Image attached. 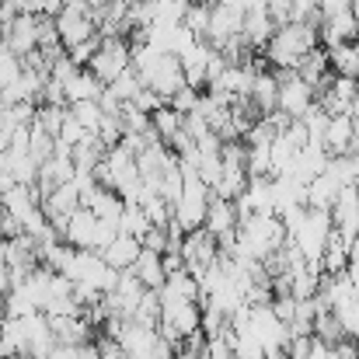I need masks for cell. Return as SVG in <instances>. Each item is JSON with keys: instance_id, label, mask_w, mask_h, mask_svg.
Instances as JSON below:
<instances>
[{"instance_id": "cell-1", "label": "cell", "mask_w": 359, "mask_h": 359, "mask_svg": "<svg viewBox=\"0 0 359 359\" xmlns=\"http://www.w3.org/2000/svg\"><path fill=\"white\" fill-rule=\"evenodd\" d=\"M318 46V25L311 21H290L283 28L272 32V39L265 42V63L272 70H293L311 49Z\"/></svg>"}, {"instance_id": "cell-2", "label": "cell", "mask_w": 359, "mask_h": 359, "mask_svg": "<svg viewBox=\"0 0 359 359\" xmlns=\"http://www.w3.org/2000/svg\"><path fill=\"white\" fill-rule=\"evenodd\" d=\"M332 231H335V224H332V213L328 210H304V217H300V224L290 231V241L297 244V251L304 255V262L307 265H318L321 269V255H325V244L332 238Z\"/></svg>"}, {"instance_id": "cell-3", "label": "cell", "mask_w": 359, "mask_h": 359, "mask_svg": "<svg viewBox=\"0 0 359 359\" xmlns=\"http://www.w3.org/2000/svg\"><path fill=\"white\" fill-rule=\"evenodd\" d=\"M53 25H56V35H60L63 49H70V46H77V42L98 35V28H95V11L84 7L81 0H67V4L53 14Z\"/></svg>"}, {"instance_id": "cell-4", "label": "cell", "mask_w": 359, "mask_h": 359, "mask_svg": "<svg viewBox=\"0 0 359 359\" xmlns=\"http://www.w3.org/2000/svg\"><path fill=\"white\" fill-rule=\"evenodd\" d=\"M276 77H279L276 109H279L283 116H290V119H300V116L318 102V91H314L304 77H297V70H276Z\"/></svg>"}, {"instance_id": "cell-5", "label": "cell", "mask_w": 359, "mask_h": 359, "mask_svg": "<svg viewBox=\"0 0 359 359\" xmlns=\"http://www.w3.org/2000/svg\"><path fill=\"white\" fill-rule=\"evenodd\" d=\"M126 67H129V39H122V35H102V42H98V49H95L88 70H91L102 84H109V81L119 77Z\"/></svg>"}, {"instance_id": "cell-6", "label": "cell", "mask_w": 359, "mask_h": 359, "mask_svg": "<svg viewBox=\"0 0 359 359\" xmlns=\"http://www.w3.org/2000/svg\"><path fill=\"white\" fill-rule=\"evenodd\" d=\"M140 81L150 88V91H157L164 102L185 84V70H182V63H178V56H171V53H161L143 74H140Z\"/></svg>"}, {"instance_id": "cell-7", "label": "cell", "mask_w": 359, "mask_h": 359, "mask_svg": "<svg viewBox=\"0 0 359 359\" xmlns=\"http://www.w3.org/2000/svg\"><path fill=\"white\" fill-rule=\"evenodd\" d=\"M248 332L258 339V346H262L265 353H269V349H283V346L290 342V328H286V321L276 318L272 304L251 307V314H248Z\"/></svg>"}, {"instance_id": "cell-8", "label": "cell", "mask_w": 359, "mask_h": 359, "mask_svg": "<svg viewBox=\"0 0 359 359\" xmlns=\"http://www.w3.org/2000/svg\"><path fill=\"white\" fill-rule=\"evenodd\" d=\"M241 25H244V7L238 0H220L210 7V28H206V42L224 46L231 39H241Z\"/></svg>"}, {"instance_id": "cell-9", "label": "cell", "mask_w": 359, "mask_h": 359, "mask_svg": "<svg viewBox=\"0 0 359 359\" xmlns=\"http://www.w3.org/2000/svg\"><path fill=\"white\" fill-rule=\"evenodd\" d=\"M4 46L21 60L39 49V14H18L11 25H4Z\"/></svg>"}, {"instance_id": "cell-10", "label": "cell", "mask_w": 359, "mask_h": 359, "mask_svg": "<svg viewBox=\"0 0 359 359\" xmlns=\"http://www.w3.org/2000/svg\"><path fill=\"white\" fill-rule=\"evenodd\" d=\"M199 321H203L199 300H171V304H161V325L175 328V332L182 335V342L199 332Z\"/></svg>"}, {"instance_id": "cell-11", "label": "cell", "mask_w": 359, "mask_h": 359, "mask_svg": "<svg viewBox=\"0 0 359 359\" xmlns=\"http://www.w3.org/2000/svg\"><path fill=\"white\" fill-rule=\"evenodd\" d=\"M203 227L213 234V238H234L238 234V206L234 199H224V196H210V206H206V220Z\"/></svg>"}, {"instance_id": "cell-12", "label": "cell", "mask_w": 359, "mask_h": 359, "mask_svg": "<svg viewBox=\"0 0 359 359\" xmlns=\"http://www.w3.org/2000/svg\"><path fill=\"white\" fill-rule=\"evenodd\" d=\"M359 39V21L356 11H346V14H335V18H325L318 25V46L325 49H335L342 42H356Z\"/></svg>"}, {"instance_id": "cell-13", "label": "cell", "mask_w": 359, "mask_h": 359, "mask_svg": "<svg viewBox=\"0 0 359 359\" xmlns=\"http://www.w3.org/2000/svg\"><path fill=\"white\" fill-rule=\"evenodd\" d=\"M234 206H238V220L251 213H272V178H248Z\"/></svg>"}, {"instance_id": "cell-14", "label": "cell", "mask_w": 359, "mask_h": 359, "mask_svg": "<svg viewBox=\"0 0 359 359\" xmlns=\"http://www.w3.org/2000/svg\"><path fill=\"white\" fill-rule=\"evenodd\" d=\"M157 297H161V304H171V300H203V290H199V279L189 269H178V272H168L164 276V283L157 286Z\"/></svg>"}, {"instance_id": "cell-15", "label": "cell", "mask_w": 359, "mask_h": 359, "mask_svg": "<svg viewBox=\"0 0 359 359\" xmlns=\"http://www.w3.org/2000/svg\"><path fill=\"white\" fill-rule=\"evenodd\" d=\"M95 227H98V217L88 206H77L63 224V241L74 248H95Z\"/></svg>"}, {"instance_id": "cell-16", "label": "cell", "mask_w": 359, "mask_h": 359, "mask_svg": "<svg viewBox=\"0 0 359 359\" xmlns=\"http://www.w3.org/2000/svg\"><path fill=\"white\" fill-rule=\"evenodd\" d=\"M293 70H297V77H304V81H307V84H311V88H314L318 95H321V91L328 88V81H332V67H328V49L314 46V49H311V53H307V56H304V60H300V63L293 67Z\"/></svg>"}, {"instance_id": "cell-17", "label": "cell", "mask_w": 359, "mask_h": 359, "mask_svg": "<svg viewBox=\"0 0 359 359\" xmlns=\"http://www.w3.org/2000/svg\"><path fill=\"white\" fill-rule=\"evenodd\" d=\"M325 164H328V150L318 147V143H307V147L297 150V157L290 164V178H297L300 185H307L311 178H318L325 171Z\"/></svg>"}, {"instance_id": "cell-18", "label": "cell", "mask_w": 359, "mask_h": 359, "mask_svg": "<svg viewBox=\"0 0 359 359\" xmlns=\"http://www.w3.org/2000/svg\"><path fill=\"white\" fill-rule=\"evenodd\" d=\"M356 129L359 126L349 112L332 116V119H328V129H325V150H328V154H349V147H353V140H356Z\"/></svg>"}, {"instance_id": "cell-19", "label": "cell", "mask_w": 359, "mask_h": 359, "mask_svg": "<svg viewBox=\"0 0 359 359\" xmlns=\"http://www.w3.org/2000/svg\"><path fill=\"white\" fill-rule=\"evenodd\" d=\"M63 91H67V105H70V102H98L102 91H105V84H102L88 67H77L74 77L63 81Z\"/></svg>"}, {"instance_id": "cell-20", "label": "cell", "mask_w": 359, "mask_h": 359, "mask_svg": "<svg viewBox=\"0 0 359 359\" xmlns=\"http://www.w3.org/2000/svg\"><path fill=\"white\" fill-rule=\"evenodd\" d=\"M272 32H276V25H272V18L265 14V7H262V11H244V25H241L244 46L265 49V42L272 39Z\"/></svg>"}, {"instance_id": "cell-21", "label": "cell", "mask_w": 359, "mask_h": 359, "mask_svg": "<svg viewBox=\"0 0 359 359\" xmlns=\"http://www.w3.org/2000/svg\"><path fill=\"white\" fill-rule=\"evenodd\" d=\"M276 95H279V77H276V70H272V74H269V70L255 74L248 98H251V105L258 109V116H269V112H276Z\"/></svg>"}, {"instance_id": "cell-22", "label": "cell", "mask_w": 359, "mask_h": 359, "mask_svg": "<svg viewBox=\"0 0 359 359\" xmlns=\"http://www.w3.org/2000/svg\"><path fill=\"white\" fill-rule=\"evenodd\" d=\"M147 290H157L161 283H164V265H161V255L157 251H150V248H140V255H136V262H133V269H129Z\"/></svg>"}, {"instance_id": "cell-23", "label": "cell", "mask_w": 359, "mask_h": 359, "mask_svg": "<svg viewBox=\"0 0 359 359\" xmlns=\"http://www.w3.org/2000/svg\"><path fill=\"white\" fill-rule=\"evenodd\" d=\"M140 241L136 238H129V234H116V241L109 244V248H102L98 255L116 269V272H122V269H133V262H136V255H140Z\"/></svg>"}, {"instance_id": "cell-24", "label": "cell", "mask_w": 359, "mask_h": 359, "mask_svg": "<svg viewBox=\"0 0 359 359\" xmlns=\"http://www.w3.org/2000/svg\"><path fill=\"white\" fill-rule=\"evenodd\" d=\"M339 192H342V185H339L328 171H321L318 178L307 182V206H311V210H332V203H335Z\"/></svg>"}, {"instance_id": "cell-25", "label": "cell", "mask_w": 359, "mask_h": 359, "mask_svg": "<svg viewBox=\"0 0 359 359\" xmlns=\"http://www.w3.org/2000/svg\"><path fill=\"white\" fill-rule=\"evenodd\" d=\"M328 67H332V74L356 77L359 81V39L356 42H342V46L328 49Z\"/></svg>"}, {"instance_id": "cell-26", "label": "cell", "mask_w": 359, "mask_h": 359, "mask_svg": "<svg viewBox=\"0 0 359 359\" xmlns=\"http://www.w3.org/2000/svg\"><path fill=\"white\" fill-rule=\"evenodd\" d=\"M325 171H328V175H332L342 189L359 185V157H356V154H328Z\"/></svg>"}, {"instance_id": "cell-27", "label": "cell", "mask_w": 359, "mask_h": 359, "mask_svg": "<svg viewBox=\"0 0 359 359\" xmlns=\"http://www.w3.org/2000/svg\"><path fill=\"white\" fill-rule=\"evenodd\" d=\"M140 88H143L140 74H136L133 67H126L116 81H109V84H105V95H109V98H116L119 105H126V102H133V98H136V91H140Z\"/></svg>"}, {"instance_id": "cell-28", "label": "cell", "mask_w": 359, "mask_h": 359, "mask_svg": "<svg viewBox=\"0 0 359 359\" xmlns=\"http://www.w3.org/2000/svg\"><path fill=\"white\" fill-rule=\"evenodd\" d=\"M182 122H185V116L175 112L171 105H161L157 112H150V129H154V136H157L161 143H168V140L182 129Z\"/></svg>"}, {"instance_id": "cell-29", "label": "cell", "mask_w": 359, "mask_h": 359, "mask_svg": "<svg viewBox=\"0 0 359 359\" xmlns=\"http://www.w3.org/2000/svg\"><path fill=\"white\" fill-rule=\"evenodd\" d=\"M332 314H335V321H339L342 335H346L349 342H356L359 346V297L346 300V304H339V307H332Z\"/></svg>"}, {"instance_id": "cell-30", "label": "cell", "mask_w": 359, "mask_h": 359, "mask_svg": "<svg viewBox=\"0 0 359 359\" xmlns=\"http://www.w3.org/2000/svg\"><path fill=\"white\" fill-rule=\"evenodd\" d=\"M129 321L147 325V328H157L161 325V297H157V290H143V297H140V304H136V311H133Z\"/></svg>"}, {"instance_id": "cell-31", "label": "cell", "mask_w": 359, "mask_h": 359, "mask_svg": "<svg viewBox=\"0 0 359 359\" xmlns=\"http://www.w3.org/2000/svg\"><path fill=\"white\" fill-rule=\"evenodd\" d=\"M154 224L147 220V213L140 210V206H133V203H126L122 206V217H119V234H129V238H143L147 231H150Z\"/></svg>"}, {"instance_id": "cell-32", "label": "cell", "mask_w": 359, "mask_h": 359, "mask_svg": "<svg viewBox=\"0 0 359 359\" xmlns=\"http://www.w3.org/2000/svg\"><path fill=\"white\" fill-rule=\"evenodd\" d=\"M328 112L314 102L304 116H300V122H304V129H307V143H318V147H325V129H328Z\"/></svg>"}, {"instance_id": "cell-33", "label": "cell", "mask_w": 359, "mask_h": 359, "mask_svg": "<svg viewBox=\"0 0 359 359\" xmlns=\"http://www.w3.org/2000/svg\"><path fill=\"white\" fill-rule=\"evenodd\" d=\"M53 143H56V136H49L39 122H32L28 126V157L32 161H46V157H53Z\"/></svg>"}, {"instance_id": "cell-34", "label": "cell", "mask_w": 359, "mask_h": 359, "mask_svg": "<svg viewBox=\"0 0 359 359\" xmlns=\"http://www.w3.org/2000/svg\"><path fill=\"white\" fill-rule=\"evenodd\" d=\"M311 335H314L318 342H325V346H335V342L346 339L332 311H318V314H314V332H311Z\"/></svg>"}, {"instance_id": "cell-35", "label": "cell", "mask_w": 359, "mask_h": 359, "mask_svg": "<svg viewBox=\"0 0 359 359\" xmlns=\"http://www.w3.org/2000/svg\"><path fill=\"white\" fill-rule=\"evenodd\" d=\"M67 109H70V116L81 122V126H84L88 133H98V126H102V116H105L102 102H70Z\"/></svg>"}, {"instance_id": "cell-36", "label": "cell", "mask_w": 359, "mask_h": 359, "mask_svg": "<svg viewBox=\"0 0 359 359\" xmlns=\"http://www.w3.org/2000/svg\"><path fill=\"white\" fill-rule=\"evenodd\" d=\"M182 25H185L196 39H206V28H210V7L199 4V0H192L189 11H185V18H182Z\"/></svg>"}, {"instance_id": "cell-37", "label": "cell", "mask_w": 359, "mask_h": 359, "mask_svg": "<svg viewBox=\"0 0 359 359\" xmlns=\"http://www.w3.org/2000/svg\"><path fill=\"white\" fill-rule=\"evenodd\" d=\"M168 105H171L175 112L189 116V112H196V105H199V91H196V88H189V84H182V88L168 98Z\"/></svg>"}, {"instance_id": "cell-38", "label": "cell", "mask_w": 359, "mask_h": 359, "mask_svg": "<svg viewBox=\"0 0 359 359\" xmlns=\"http://www.w3.org/2000/svg\"><path fill=\"white\" fill-rule=\"evenodd\" d=\"M84 136H88V129H84L81 122L74 119V116H70V109H67V116H63V126H60V133H56V140H63V143H67V147L74 150V147H77V143H81Z\"/></svg>"}, {"instance_id": "cell-39", "label": "cell", "mask_w": 359, "mask_h": 359, "mask_svg": "<svg viewBox=\"0 0 359 359\" xmlns=\"http://www.w3.org/2000/svg\"><path fill=\"white\" fill-rule=\"evenodd\" d=\"M98 42H102V35H91V39H84V42L70 46V49H67L70 63H77V67H88V63H91V56H95V49H98Z\"/></svg>"}, {"instance_id": "cell-40", "label": "cell", "mask_w": 359, "mask_h": 359, "mask_svg": "<svg viewBox=\"0 0 359 359\" xmlns=\"http://www.w3.org/2000/svg\"><path fill=\"white\" fill-rule=\"evenodd\" d=\"M265 14L272 18V25H276V28H283V25L297 21V18H293V4H290V0H269V4H265Z\"/></svg>"}, {"instance_id": "cell-41", "label": "cell", "mask_w": 359, "mask_h": 359, "mask_svg": "<svg viewBox=\"0 0 359 359\" xmlns=\"http://www.w3.org/2000/svg\"><path fill=\"white\" fill-rule=\"evenodd\" d=\"M129 105H136L140 112H147V116H150V112H157V109H161V105H168V102H164V98H161L157 91H150V88L143 84V88L136 91V98H133Z\"/></svg>"}, {"instance_id": "cell-42", "label": "cell", "mask_w": 359, "mask_h": 359, "mask_svg": "<svg viewBox=\"0 0 359 359\" xmlns=\"http://www.w3.org/2000/svg\"><path fill=\"white\" fill-rule=\"evenodd\" d=\"M346 11H356L353 0H318V18H335V14H346Z\"/></svg>"}, {"instance_id": "cell-43", "label": "cell", "mask_w": 359, "mask_h": 359, "mask_svg": "<svg viewBox=\"0 0 359 359\" xmlns=\"http://www.w3.org/2000/svg\"><path fill=\"white\" fill-rule=\"evenodd\" d=\"M63 4H67V0H42V14H46V18H53Z\"/></svg>"}, {"instance_id": "cell-44", "label": "cell", "mask_w": 359, "mask_h": 359, "mask_svg": "<svg viewBox=\"0 0 359 359\" xmlns=\"http://www.w3.org/2000/svg\"><path fill=\"white\" fill-rule=\"evenodd\" d=\"M238 4L244 7V11H262V7H265L269 0H238Z\"/></svg>"}, {"instance_id": "cell-45", "label": "cell", "mask_w": 359, "mask_h": 359, "mask_svg": "<svg viewBox=\"0 0 359 359\" xmlns=\"http://www.w3.org/2000/svg\"><path fill=\"white\" fill-rule=\"evenodd\" d=\"M126 359H164L161 353H126Z\"/></svg>"}, {"instance_id": "cell-46", "label": "cell", "mask_w": 359, "mask_h": 359, "mask_svg": "<svg viewBox=\"0 0 359 359\" xmlns=\"http://www.w3.org/2000/svg\"><path fill=\"white\" fill-rule=\"evenodd\" d=\"M262 359H290V353H286V349H269Z\"/></svg>"}, {"instance_id": "cell-47", "label": "cell", "mask_w": 359, "mask_h": 359, "mask_svg": "<svg viewBox=\"0 0 359 359\" xmlns=\"http://www.w3.org/2000/svg\"><path fill=\"white\" fill-rule=\"evenodd\" d=\"M81 4H84V7H91V11H98V7H105L109 0H81Z\"/></svg>"}, {"instance_id": "cell-48", "label": "cell", "mask_w": 359, "mask_h": 359, "mask_svg": "<svg viewBox=\"0 0 359 359\" xmlns=\"http://www.w3.org/2000/svg\"><path fill=\"white\" fill-rule=\"evenodd\" d=\"M349 154H356V157H359V129H356V140H353V147H349Z\"/></svg>"}, {"instance_id": "cell-49", "label": "cell", "mask_w": 359, "mask_h": 359, "mask_svg": "<svg viewBox=\"0 0 359 359\" xmlns=\"http://www.w3.org/2000/svg\"><path fill=\"white\" fill-rule=\"evenodd\" d=\"M199 4H206V7H213V4H220V0H199Z\"/></svg>"}, {"instance_id": "cell-50", "label": "cell", "mask_w": 359, "mask_h": 359, "mask_svg": "<svg viewBox=\"0 0 359 359\" xmlns=\"http://www.w3.org/2000/svg\"><path fill=\"white\" fill-rule=\"evenodd\" d=\"M109 4H129V0H109Z\"/></svg>"}, {"instance_id": "cell-51", "label": "cell", "mask_w": 359, "mask_h": 359, "mask_svg": "<svg viewBox=\"0 0 359 359\" xmlns=\"http://www.w3.org/2000/svg\"><path fill=\"white\" fill-rule=\"evenodd\" d=\"M0 42H4V25H0Z\"/></svg>"}, {"instance_id": "cell-52", "label": "cell", "mask_w": 359, "mask_h": 359, "mask_svg": "<svg viewBox=\"0 0 359 359\" xmlns=\"http://www.w3.org/2000/svg\"><path fill=\"white\" fill-rule=\"evenodd\" d=\"M353 7H356V11H359V0H353Z\"/></svg>"}, {"instance_id": "cell-53", "label": "cell", "mask_w": 359, "mask_h": 359, "mask_svg": "<svg viewBox=\"0 0 359 359\" xmlns=\"http://www.w3.org/2000/svg\"><path fill=\"white\" fill-rule=\"evenodd\" d=\"M147 4H157V0H147Z\"/></svg>"}, {"instance_id": "cell-54", "label": "cell", "mask_w": 359, "mask_h": 359, "mask_svg": "<svg viewBox=\"0 0 359 359\" xmlns=\"http://www.w3.org/2000/svg\"><path fill=\"white\" fill-rule=\"evenodd\" d=\"M98 359H102V356H98Z\"/></svg>"}]
</instances>
